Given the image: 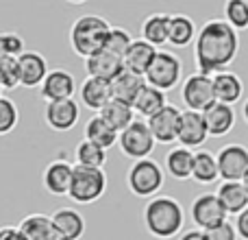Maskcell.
<instances>
[{"label": "cell", "instance_id": "277c9868", "mask_svg": "<svg viewBox=\"0 0 248 240\" xmlns=\"http://www.w3.org/2000/svg\"><path fill=\"white\" fill-rule=\"evenodd\" d=\"M166 184V172L161 164L155 159H140L133 162L126 171V186L135 197L141 199H155L157 192Z\"/></svg>", "mask_w": 248, "mask_h": 240}, {"label": "cell", "instance_id": "484cf974", "mask_svg": "<svg viewBox=\"0 0 248 240\" xmlns=\"http://www.w3.org/2000/svg\"><path fill=\"white\" fill-rule=\"evenodd\" d=\"M144 86H146L144 77H137V74L124 70L120 77H116L109 83V87H111V99L122 101V103H126V105H133Z\"/></svg>", "mask_w": 248, "mask_h": 240}, {"label": "cell", "instance_id": "ba28073f", "mask_svg": "<svg viewBox=\"0 0 248 240\" xmlns=\"http://www.w3.org/2000/svg\"><path fill=\"white\" fill-rule=\"evenodd\" d=\"M181 101L189 112H198L202 114L209 105L216 103L214 96V79L207 77V74L194 72L181 86Z\"/></svg>", "mask_w": 248, "mask_h": 240}, {"label": "cell", "instance_id": "5bb4252c", "mask_svg": "<svg viewBox=\"0 0 248 240\" xmlns=\"http://www.w3.org/2000/svg\"><path fill=\"white\" fill-rule=\"evenodd\" d=\"M78 118H81V107L74 99L68 101H59V103H46L44 109V120L52 131H70V129L77 127Z\"/></svg>", "mask_w": 248, "mask_h": 240}, {"label": "cell", "instance_id": "8d00e7d4", "mask_svg": "<svg viewBox=\"0 0 248 240\" xmlns=\"http://www.w3.org/2000/svg\"><path fill=\"white\" fill-rule=\"evenodd\" d=\"M17 120H20V112H17L16 103L7 96H2L0 99V136L11 133L17 127Z\"/></svg>", "mask_w": 248, "mask_h": 240}, {"label": "cell", "instance_id": "83f0119b", "mask_svg": "<svg viewBox=\"0 0 248 240\" xmlns=\"http://www.w3.org/2000/svg\"><path fill=\"white\" fill-rule=\"evenodd\" d=\"M192 179L201 186H211L220 179L218 171V159L211 151L201 149L194 153V168H192Z\"/></svg>", "mask_w": 248, "mask_h": 240}, {"label": "cell", "instance_id": "d4e9b609", "mask_svg": "<svg viewBox=\"0 0 248 240\" xmlns=\"http://www.w3.org/2000/svg\"><path fill=\"white\" fill-rule=\"evenodd\" d=\"M196 24L185 13H174L170 16V31H168V44L174 48H185L196 42Z\"/></svg>", "mask_w": 248, "mask_h": 240}, {"label": "cell", "instance_id": "ee69618b", "mask_svg": "<svg viewBox=\"0 0 248 240\" xmlns=\"http://www.w3.org/2000/svg\"><path fill=\"white\" fill-rule=\"evenodd\" d=\"M242 184H244V188H246V192H248V172L244 175V179H242Z\"/></svg>", "mask_w": 248, "mask_h": 240}, {"label": "cell", "instance_id": "6da1fadb", "mask_svg": "<svg viewBox=\"0 0 248 240\" xmlns=\"http://www.w3.org/2000/svg\"><path fill=\"white\" fill-rule=\"evenodd\" d=\"M240 52V33L224 17L207 20L198 29L196 42H194V64L196 72L214 77L218 72L229 70V66L237 59Z\"/></svg>", "mask_w": 248, "mask_h": 240}, {"label": "cell", "instance_id": "60d3db41", "mask_svg": "<svg viewBox=\"0 0 248 240\" xmlns=\"http://www.w3.org/2000/svg\"><path fill=\"white\" fill-rule=\"evenodd\" d=\"M0 240H26V238H24V234L20 232V227L2 225V227H0Z\"/></svg>", "mask_w": 248, "mask_h": 240}, {"label": "cell", "instance_id": "5b68a950", "mask_svg": "<svg viewBox=\"0 0 248 240\" xmlns=\"http://www.w3.org/2000/svg\"><path fill=\"white\" fill-rule=\"evenodd\" d=\"M105 192H107V172L103 168L74 166L72 186H70V194H68L74 203L90 206V203L98 201Z\"/></svg>", "mask_w": 248, "mask_h": 240}, {"label": "cell", "instance_id": "30bf717a", "mask_svg": "<svg viewBox=\"0 0 248 240\" xmlns=\"http://www.w3.org/2000/svg\"><path fill=\"white\" fill-rule=\"evenodd\" d=\"M218 159V171L222 181H242L248 172V149L244 144H224L222 149L216 153Z\"/></svg>", "mask_w": 248, "mask_h": 240}, {"label": "cell", "instance_id": "603a6c76", "mask_svg": "<svg viewBox=\"0 0 248 240\" xmlns=\"http://www.w3.org/2000/svg\"><path fill=\"white\" fill-rule=\"evenodd\" d=\"M216 197L220 199V203H222L227 214L237 216L248 207V192L242 181H222V184L218 186Z\"/></svg>", "mask_w": 248, "mask_h": 240}, {"label": "cell", "instance_id": "ac0fdd59", "mask_svg": "<svg viewBox=\"0 0 248 240\" xmlns=\"http://www.w3.org/2000/svg\"><path fill=\"white\" fill-rule=\"evenodd\" d=\"M214 96L216 103H224V105H235L242 101L244 96V81L237 72L233 70H224V72L214 74Z\"/></svg>", "mask_w": 248, "mask_h": 240}, {"label": "cell", "instance_id": "d6a6232c", "mask_svg": "<svg viewBox=\"0 0 248 240\" xmlns=\"http://www.w3.org/2000/svg\"><path fill=\"white\" fill-rule=\"evenodd\" d=\"M74 157H77V166L85 168H103L107 162V151L100 146L92 144L87 140H81L74 149Z\"/></svg>", "mask_w": 248, "mask_h": 240}, {"label": "cell", "instance_id": "836d02e7", "mask_svg": "<svg viewBox=\"0 0 248 240\" xmlns=\"http://www.w3.org/2000/svg\"><path fill=\"white\" fill-rule=\"evenodd\" d=\"M224 22L240 31L248 29V0H227L224 2Z\"/></svg>", "mask_w": 248, "mask_h": 240}, {"label": "cell", "instance_id": "f546056e", "mask_svg": "<svg viewBox=\"0 0 248 240\" xmlns=\"http://www.w3.org/2000/svg\"><path fill=\"white\" fill-rule=\"evenodd\" d=\"M192 168H194V151L185 149V146H174L168 151L166 155V172L179 181L192 179Z\"/></svg>", "mask_w": 248, "mask_h": 240}, {"label": "cell", "instance_id": "4fadbf2b", "mask_svg": "<svg viewBox=\"0 0 248 240\" xmlns=\"http://www.w3.org/2000/svg\"><path fill=\"white\" fill-rule=\"evenodd\" d=\"M207 137H209V131H207V124H205L202 114L189 112V109L181 112L179 137H176L179 146H185V149H189V151L192 149L201 151V146L207 142Z\"/></svg>", "mask_w": 248, "mask_h": 240}, {"label": "cell", "instance_id": "f1b7e54d", "mask_svg": "<svg viewBox=\"0 0 248 240\" xmlns=\"http://www.w3.org/2000/svg\"><path fill=\"white\" fill-rule=\"evenodd\" d=\"M98 116L103 118L105 122L118 133V136H120L124 129L131 127V124L135 122V109H133V105H126V103H122V101L111 99L103 107V112H100Z\"/></svg>", "mask_w": 248, "mask_h": 240}, {"label": "cell", "instance_id": "52a82bcc", "mask_svg": "<svg viewBox=\"0 0 248 240\" xmlns=\"http://www.w3.org/2000/svg\"><path fill=\"white\" fill-rule=\"evenodd\" d=\"M155 144H157V142H155L146 120H135L131 127H126L120 136H118V146H120L122 155L133 159V162L148 159L150 153L155 151Z\"/></svg>", "mask_w": 248, "mask_h": 240}, {"label": "cell", "instance_id": "f35d334b", "mask_svg": "<svg viewBox=\"0 0 248 240\" xmlns=\"http://www.w3.org/2000/svg\"><path fill=\"white\" fill-rule=\"evenodd\" d=\"M205 240H237V232L235 225L231 221H224V223L216 225V227L207 229L205 232Z\"/></svg>", "mask_w": 248, "mask_h": 240}, {"label": "cell", "instance_id": "d590c367", "mask_svg": "<svg viewBox=\"0 0 248 240\" xmlns=\"http://www.w3.org/2000/svg\"><path fill=\"white\" fill-rule=\"evenodd\" d=\"M131 44H133V37L126 29H122V26H111V33H109L105 51L116 55V57H120L124 61V55H126V51L131 48Z\"/></svg>", "mask_w": 248, "mask_h": 240}, {"label": "cell", "instance_id": "ab89813d", "mask_svg": "<svg viewBox=\"0 0 248 240\" xmlns=\"http://www.w3.org/2000/svg\"><path fill=\"white\" fill-rule=\"evenodd\" d=\"M235 232H237V238H242V240H248V207L242 214H237L235 216Z\"/></svg>", "mask_w": 248, "mask_h": 240}, {"label": "cell", "instance_id": "44dd1931", "mask_svg": "<svg viewBox=\"0 0 248 240\" xmlns=\"http://www.w3.org/2000/svg\"><path fill=\"white\" fill-rule=\"evenodd\" d=\"M157 52H159L157 48L150 46L144 39H133L131 48L124 55V70L137 74V77H144L148 72L150 64L155 61V57H157Z\"/></svg>", "mask_w": 248, "mask_h": 240}, {"label": "cell", "instance_id": "1f68e13d", "mask_svg": "<svg viewBox=\"0 0 248 240\" xmlns=\"http://www.w3.org/2000/svg\"><path fill=\"white\" fill-rule=\"evenodd\" d=\"M83 136H85L87 142H92V144L100 146V149H105V151L118 144V133L113 131V129L109 127L98 114L92 116L85 122V131H83Z\"/></svg>", "mask_w": 248, "mask_h": 240}, {"label": "cell", "instance_id": "b9f144b4", "mask_svg": "<svg viewBox=\"0 0 248 240\" xmlns=\"http://www.w3.org/2000/svg\"><path fill=\"white\" fill-rule=\"evenodd\" d=\"M179 240H205V232H201V229H187V232L181 234Z\"/></svg>", "mask_w": 248, "mask_h": 240}, {"label": "cell", "instance_id": "3957f363", "mask_svg": "<svg viewBox=\"0 0 248 240\" xmlns=\"http://www.w3.org/2000/svg\"><path fill=\"white\" fill-rule=\"evenodd\" d=\"M109 33H111V24L103 16L87 13V16H81L72 22L68 37L72 51L83 59H90L92 55L105 51Z\"/></svg>", "mask_w": 248, "mask_h": 240}, {"label": "cell", "instance_id": "74e56055", "mask_svg": "<svg viewBox=\"0 0 248 240\" xmlns=\"http://www.w3.org/2000/svg\"><path fill=\"white\" fill-rule=\"evenodd\" d=\"M24 39L17 33H0V55L2 57H20L24 55Z\"/></svg>", "mask_w": 248, "mask_h": 240}, {"label": "cell", "instance_id": "e575fe53", "mask_svg": "<svg viewBox=\"0 0 248 240\" xmlns=\"http://www.w3.org/2000/svg\"><path fill=\"white\" fill-rule=\"evenodd\" d=\"M0 87L2 90L20 87V64H17L16 57L0 55Z\"/></svg>", "mask_w": 248, "mask_h": 240}, {"label": "cell", "instance_id": "2e32d148", "mask_svg": "<svg viewBox=\"0 0 248 240\" xmlns=\"http://www.w3.org/2000/svg\"><path fill=\"white\" fill-rule=\"evenodd\" d=\"M20 64V86L22 87H42L44 79L48 77V61L42 52L37 51H26L24 55L17 57Z\"/></svg>", "mask_w": 248, "mask_h": 240}, {"label": "cell", "instance_id": "ffe728a7", "mask_svg": "<svg viewBox=\"0 0 248 240\" xmlns=\"http://www.w3.org/2000/svg\"><path fill=\"white\" fill-rule=\"evenodd\" d=\"M202 118H205L209 136H214V137L227 136V133H231L233 127H235V109L224 103L209 105V107L202 112Z\"/></svg>", "mask_w": 248, "mask_h": 240}, {"label": "cell", "instance_id": "7bdbcfd3", "mask_svg": "<svg viewBox=\"0 0 248 240\" xmlns=\"http://www.w3.org/2000/svg\"><path fill=\"white\" fill-rule=\"evenodd\" d=\"M242 116H244V120H246V124H248V99L244 101V105H242Z\"/></svg>", "mask_w": 248, "mask_h": 240}, {"label": "cell", "instance_id": "9a60e30c", "mask_svg": "<svg viewBox=\"0 0 248 240\" xmlns=\"http://www.w3.org/2000/svg\"><path fill=\"white\" fill-rule=\"evenodd\" d=\"M72 175H74V166L65 159H55L44 168L42 175V184L46 188V192L55 194V197H68L70 194V186H72Z\"/></svg>", "mask_w": 248, "mask_h": 240}, {"label": "cell", "instance_id": "7a4b0ae2", "mask_svg": "<svg viewBox=\"0 0 248 240\" xmlns=\"http://www.w3.org/2000/svg\"><path fill=\"white\" fill-rule=\"evenodd\" d=\"M146 232L157 240H170L183 232L185 210L174 197L157 194L144 207Z\"/></svg>", "mask_w": 248, "mask_h": 240}, {"label": "cell", "instance_id": "cb8c5ba5", "mask_svg": "<svg viewBox=\"0 0 248 240\" xmlns=\"http://www.w3.org/2000/svg\"><path fill=\"white\" fill-rule=\"evenodd\" d=\"M17 227H20V232L24 234L26 240H59L52 219L48 214H42V212L24 216Z\"/></svg>", "mask_w": 248, "mask_h": 240}, {"label": "cell", "instance_id": "9c48e42d", "mask_svg": "<svg viewBox=\"0 0 248 240\" xmlns=\"http://www.w3.org/2000/svg\"><path fill=\"white\" fill-rule=\"evenodd\" d=\"M189 216H192V223L196 225V229H201V232H207V229L229 221L227 219L229 214L224 212L222 203H220V199L216 197L214 192L198 194V197L192 201Z\"/></svg>", "mask_w": 248, "mask_h": 240}, {"label": "cell", "instance_id": "4dcf8cb0", "mask_svg": "<svg viewBox=\"0 0 248 240\" xmlns=\"http://www.w3.org/2000/svg\"><path fill=\"white\" fill-rule=\"evenodd\" d=\"M168 105V99H166V92L157 90V87H150V86H144L141 92L137 94L135 103H133V109H135L137 116L141 118H153L155 114H159L163 107Z\"/></svg>", "mask_w": 248, "mask_h": 240}, {"label": "cell", "instance_id": "e0dca14e", "mask_svg": "<svg viewBox=\"0 0 248 240\" xmlns=\"http://www.w3.org/2000/svg\"><path fill=\"white\" fill-rule=\"evenodd\" d=\"M50 219L59 240H81L83 234H85V216L74 207H59Z\"/></svg>", "mask_w": 248, "mask_h": 240}, {"label": "cell", "instance_id": "8992f818", "mask_svg": "<svg viewBox=\"0 0 248 240\" xmlns=\"http://www.w3.org/2000/svg\"><path fill=\"white\" fill-rule=\"evenodd\" d=\"M181 79H183V61L179 59V55L170 51H159L148 72L144 74L146 86L157 87L161 92L174 90L181 83Z\"/></svg>", "mask_w": 248, "mask_h": 240}, {"label": "cell", "instance_id": "7c38bea8", "mask_svg": "<svg viewBox=\"0 0 248 240\" xmlns=\"http://www.w3.org/2000/svg\"><path fill=\"white\" fill-rule=\"evenodd\" d=\"M150 133H153L155 142L159 144H172L179 137V124H181V109L176 105L168 103L159 114L146 120Z\"/></svg>", "mask_w": 248, "mask_h": 240}, {"label": "cell", "instance_id": "7402d4cb", "mask_svg": "<svg viewBox=\"0 0 248 240\" xmlns=\"http://www.w3.org/2000/svg\"><path fill=\"white\" fill-rule=\"evenodd\" d=\"M78 96H81V103L85 105L92 112H103V107L111 101V87L107 81H100V79L87 77L83 79L81 87H78Z\"/></svg>", "mask_w": 248, "mask_h": 240}, {"label": "cell", "instance_id": "8fae6325", "mask_svg": "<svg viewBox=\"0 0 248 240\" xmlns=\"http://www.w3.org/2000/svg\"><path fill=\"white\" fill-rule=\"evenodd\" d=\"M77 92V79L72 72L63 68H52L48 77L44 79L42 87H39V96L46 103H59V101H68Z\"/></svg>", "mask_w": 248, "mask_h": 240}, {"label": "cell", "instance_id": "d6986e66", "mask_svg": "<svg viewBox=\"0 0 248 240\" xmlns=\"http://www.w3.org/2000/svg\"><path fill=\"white\" fill-rule=\"evenodd\" d=\"M85 70H87V77L111 83L113 79L124 72V61L120 57L111 55V52L100 51L96 55H92L90 59H85Z\"/></svg>", "mask_w": 248, "mask_h": 240}, {"label": "cell", "instance_id": "4316f807", "mask_svg": "<svg viewBox=\"0 0 248 240\" xmlns=\"http://www.w3.org/2000/svg\"><path fill=\"white\" fill-rule=\"evenodd\" d=\"M168 31H170V13H150L141 22V39L155 48L168 44Z\"/></svg>", "mask_w": 248, "mask_h": 240}, {"label": "cell", "instance_id": "f6af8a7d", "mask_svg": "<svg viewBox=\"0 0 248 240\" xmlns=\"http://www.w3.org/2000/svg\"><path fill=\"white\" fill-rule=\"evenodd\" d=\"M0 99H2V87H0Z\"/></svg>", "mask_w": 248, "mask_h": 240}]
</instances>
